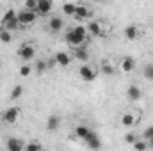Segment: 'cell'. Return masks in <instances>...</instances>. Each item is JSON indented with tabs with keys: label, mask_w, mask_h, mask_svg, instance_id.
<instances>
[{
	"label": "cell",
	"mask_w": 153,
	"mask_h": 151,
	"mask_svg": "<svg viewBox=\"0 0 153 151\" xmlns=\"http://www.w3.org/2000/svg\"><path fill=\"white\" fill-rule=\"evenodd\" d=\"M85 38H87V29H85L84 25H76V27L70 29V30L64 34V41H66L70 46H73V48L82 46L84 41H85Z\"/></svg>",
	"instance_id": "obj_1"
},
{
	"label": "cell",
	"mask_w": 153,
	"mask_h": 151,
	"mask_svg": "<svg viewBox=\"0 0 153 151\" xmlns=\"http://www.w3.org/2000/svg\"><path fill=\"white\" fill-rule=\"evenodd\" d=\"M18 57H20L22 61H32V59L36 57V48L27 41V43H23V44L18 48Z\"/></svg>",
	"instance_id": "obj_2"
},
{
	"label": "cell",
	"mask_w": 153,
	"mask_h": 151,
	"mask_svg": "<svg viewBox=\"0 0 153 151\" xmlns=\"http://www.w3.org/2000/svg\"><path fill=\"white\" fill-rule=\"evenodd\" d=\"M20 114H22V110H20L18 107H9V109H5V110L2 112V121L7 123V124H14V123L18 121Z\"/></svg>",
	"instance_id": "obj_3"
},
{
	"label": "cell",
	"mask_w": 153,
	"mask_h": 151,
	"mask_svg": "<svg viewBox=\"0 0 153 151\" xmlns=\"http://www.w3.org/2000/svg\"><path fill=\"white\" fill-rule=\"evenodd\" d=\"M16 18H18V21H20V25L23 27V25H30V23H34L36 18H38V14H36L34 11H27V9H23V11L18 13Z\"/></svg>",
	"instance_id": "obj_4"
},
{
	"label": "cell",
	"mask_w": 153,
	"mask_h": 151,
	"mask_svg": "<svg viewBox=\"0 0 153 151\" xmlns=\"http://www.w3.org/2000/svg\"><path fill=\"white\" fill-rule=\"evenodd\" d=\"M85 141V144H87V148H91L93 151H98V150H102V139H100V135L96 133V132H89V135L84 139Z\"/></svg>",
	"instance_id": "obj_5"
},
{
	"label": "cell",
	"mask_w": 153,
	"mask_h": 151,
	"mask_svg": "<svg viewBox=\"0 0 153 151\" xmlns=\"http://www.w3.org/2000/svg\"><path fill=\"white\" fill-rule=\"evenodd\" d=\"M78 75H80V78H82L84 82H93V80L96 78V70H94L93 66H89V64H84V66L78 70Z\"/></svg>",
	"instance_id": "obj_6"
},
{
	"label": "cell",
	"mask_w": 153,
	"mask_h": 151,
	"mask_svg": "<svg viewBox=\"0 0 153 151\" xmlns=\"http://www.w3.org/2000/svg\"><path fill=\"white\" fill-rule=\"evenodd\" d=\"M5 146H7V151H23L25 150V142L22 139H18V137H9L7 142H5Z\"/></svg>",
	"instance_id": "obj_7"
},
{
	"label": "cell",
	"mask_w": 153,
	"mask_h": 151,
	"mask_svg": "<svg viewBox=\"0 0 153 151\" xmlns=\"http://www.w3.org/2000/svg\"><path fill=\"white\" fill-rule=\"evenodd\" d=\"M52 7H53L52 0H38V9H36V14L45 16V14H48V13L52 11Z\"/></svg>",
	"instance_id": "obj_8"
},
{
	"label": "cell",
	"mask_w": 153,
	"mask_h": 151,
	"mask_svg": "<svg viewBox=\"0 0 153 151\" xmlns=\"http://www.w3.org/2000/svg\"><path fill=\"white\" fill-rule=\"evenodd\" d=\"M62 27H64V20H62L61 16H52V18H50L48 29H50L52 32H59V30H62Z\"/></svg>",
	"instance_id": "obj_9"
},
{
	"label": "cell",
	"mask_w": 153,
	"mask_h": 151,
	"mask_svg": "<svg viewBox=\"0 0 153 151\" xmlns=\"http://www.w3.org/2000/svg\"><path fill=\"white\" fill-rule=\"evenodd\" d=\"M126 96H128V100H132V101H139V100L143 98V91L139 89V85H130V87L126 89Z\"/></svg>",
	"instance_id": "obj_10"
},
{
	"label": "cell",
	"mask_w": 153,
	"mask_h": 151,
	"mask_svg": "<svg viewBox=\"0 0 153 151\" xmlns=\"http://www.w3.org/2000/svg\"><path fill=\"white\" fill-rule=\"evenodd\" d=\"M55 62H57L59 66L66 68V66H70V62H71V55L66 53V52H57V53H55Z\"/></svg>",
	"instance_id": "obj_11"
},
{
	"label": "cell",
	"mask_w": 153,
	"mask_h": 151,
	"mask_svg": "<svg viewBox=\"0 0 153 151\" xmlns=\"http://www.w3.org/2000/svg\"><path fill=\"white\" fill-rule=\"evenodd\" d=\"M73 57L78 59V61H89V50L82 44V46H78V48H73Z\"/></svg>",
	"instance_id": "obj_12"
},
{
	"label": "cell",
	"mask_w": 153,
	"mask_h": 151,
	"mask_svg": "<svg viewBox=\"0 0 153 151\" xmlns=\"http://www.w3.org/2000/svg\"><path fill=\"white\" fill-rule=\"evenodd\" d=\"M59 124H61L59 115H55V114L48 115V119H46V130H48V132H55V130L59 128Z\"/></svg>",
	"instance_id": "obj_13"
},
{
	"label": "cell",
	"mask_w": 153,
	"mask_h": 151,
	"mask_svg": "<svg viewBox=\"0 0 153 151\" xmlns=\"http://www.w3.org/2000/svg\"><path fill=\"white\" fill-rule=\"evenodd\" d=\"M134 68H135V61H134V57H125L123 62H121V70H123L125 73H130V71H134Z\"/></svg>",
	"instance_id": "obj_14"
},
{
	"label": "cell",
	"mask_w": 153,
	"mask_h": 151,
	"mask_svg": "<svg viewBox=\"0 0 153 151\" xmlns=\"http://www.w3.org/2000/svg\"><path fill=\"white\" fill-rule=\"evenodd\" d=\"M85 29H87V32L93 34V36H100V34H102V23H100V21H89V25H87Z\"/></svg>",
	"instance_id": "obj_15"
},
{
	"label": "cell",
	"mask_w": 153,
	"mask_h": 151,
	"mask_svg": "<svg viewBox=\"0 0 153 151\" xmlns=\"http://www.w3.org/2000/svg\"><path fill=\"white\" fill-rule=\"evenodd\" d=\"M89 14H91V13H89V9H87L85 5H82V4H80V5H76L75 14H73V16H75L76 20H82V18H87Z\"/></svg>",
	"instance_id": "obj_16"
},
{
	"label": "cell",
	"mask_w": 153,
	"mask_h": 151,
	"mask_svg": "<svg viewBox=\"0 0 153 151\" xmlns=\"http://www.w3.org/2000/svg\"><path fill=\"white\" fill-rule=\"evenodd\" d=\"M2 27H4V30H9V32H13V30H20V29H22L18 18L11 20V21H7V23H2Z\"/></svg>",
	"instance_id": "obj_17"
},
{
	"label": "cell",
	"mask_w": 153,
	"mask_h": 151,
	"mask_svg": "<svg viewBox=\"0 0 153 151\" xmlns=\"http://www.w3.org/2000/svg\"><path fill=\"white\" fill-rule=\"evenodd\" d=\"M125 36H126V39H130V41L137 39L139 38V30H137V27H135V25H128V27L125 29Z\"/></svg>",
	"instance_id": "obj_18"
},
{
	"label": "cell",
	"mask_w": 153,
	"mask_h": 151,
	"mask_svg": "<svg viewBox=\"0 0 153 151\" xmlns=\"http://www.w3.org/2000/svg\"><path fill=\"white\" fill-rule=\"evenodd\" d=\"M89 132H91V128H89V126H85V124H78V126L75 128L76 137H78V139H82V141L89 135Z\"/></svg>",
	"instance_id": "obj_19"
},
{
	"label": "cell",
	"mask_w": 153,
	"mask_h": 151,
	"mask_svg": "<svg viewBox=\"0 0 153 151\" xmlns=\"http://www.w3.org/2000/svg\"><path fill=\"white\" fill-rule=\"evenodd\" d=\"M134 123H135V117H134V114H130V112L123 114V117H121V124H123V126L130 128V126H134Z\"/></svg>",
	"instance_id": "obj_20"
},
{
	"label": "cell",
	"mask_w": 153,
	"mask_h": 151,
	"mask_svg": "<svg viewBox=\"0 0 153 151\" xmlns=\"http://www.w3.org/2000/svg\"><path fill=\"white\" fill-rule=\"evenodd\" d=\"M46 68H48V64H46L43 59H36V64H34V71H36L38 75H43V73L46 71Z\"/></svg>",
	"instance_id": "obj_21"
},
{
	"label": "cell",
	"mask_w": 153,
	"mask_h": 151,
	"mask_svg": "<svg viewBox=\"0 0 153 151\" xmlns=\"http://www.w3.org/2000/svg\"><path fill=\"white\" fill-rule=\"evenodd\" d=\"M18 16V13L14 11V9H7L5 11V14L2 16V23H7V21H11V20H14Z\"/></svg>",
	"instance_id": "obj_22"
},
{
	"label": "cell",
	"mask_w": 153,
	"mask_h": 151,
	"mask_svg": "<svg viewBox=\"0 0 153 151\" xmlns=\"http://www.w3.org/2000/svg\"><path fill=\"white\" fill-rule=\"evenodd\" d=\"M41 142L39 141H30V142H27V146H25V151H41Z\"/></svg>",
	"instance_id": "obj_23"
},
{
	"label": "cell",
	"mask_w": 153,
	"mask_h": 151,
	"mask_svg": "<svg viewBox=\"0 0 153 151\" xmlns=\"http://www.w3.org/2000/svg\"><path fill=\"white\" fill-rule=\"evenodd\" d=\"M22 94H23V85H20V84L14 85V87H13V93H11V98H13V100H18Z\"/></svg>",
	"instance_id": "obj_24"
},
{
	"label": "cell",
	"mask_w": 153,
	"mask_h": 151,
	"mask_svg": "<svg viewBox=\"0 0 153 151\" xmlns=\"http://www.w3.org/2000/svg\"><path fill=\"white\" fill-rule=\"evenodd\" d=\"M11 39H13V34L9 32V30H0V41L2 43H11Z\"/></svg>",
	"instance_id": "obj_25"
},
{
	"label": "cell",
	"mask_w": 153,
	"mask_h": 151,
	"mask_svg": "<svg viewBox=\"0 0 153 151\" xmlns=\"http://www.w3.org/2000/svg\"><path fill=\"white\" fill-rule=\"evenodd\" d=\"M75 9H76L75 4H64L62 5V13L64 14H75Z\"/></svg>",
	"instance_id": "obj_26"
},
{
	"label": "cell",
	"mask_w": 153,
	"mask_h": 151,
	"mask_svg": "<svg viewBox=\"0 0 153 151\" xmlns=\"http://www.w3.org/2000/svg\"><path fill=\"white\" fill-rule=\"evenodd\" d=\"M134 150L135 151H146L148 150V142H146V141H137V142L134 144Z\"/></svg>",
	"instance_id": "obj_27"
},
{
	"label": "cell",
	"mask_w": 153,
	"mask_h": 151,
	"mask_svg": "<svg viewBox=\"0 0 153 151\" xmlns=\"http://www.w3.org/2000/svg\"><path fill=\"white\" fill-rule=\"evenodd\" d=\"M25 9L36 13V9H38V0H27V2H25Z\"/></svg>",
	"instance_id": "obj_28"
},
{
	"label": "cell",
	"mask_w": 153,
	"mask_h": 151,
	"mask_svg": "<svg viewBox=\"0 0 153 151\" xmlns=\"http://www.w3.org/2000/svg\"><path fill=\"white\" fill-rule=\"evenodd\" d=\"M32 71H34V70H32L29 64H25V66H22V68H20V75H22V76H29Z\"/></svg>",
	"instance_id": "obj_29"
},
{
	"label": "cell",
	"mask_w": 153,
	"mask_h": 151,
	"mask_svg": "<svg viewBox=\"0 0 153 151\" xmlns=\"http://www.w3.org/2000/svg\"><path fill=\"white\" fill-rule=\"evenodd\" d=\"M125 142H128V144H132V146H134V144L137 142L135 133H132V132H130V133H126V135H125Z\"/></svg>",
	"instance_id": "obj_30"
},
{
	"label": "cell",
	"mask_w": 153,
	"mask_h": 151,
	"mask_svg": "<svg viewBox=\"0 0 153 151\" xmlns=\"http://www.w3.org/2000/svg\"><path fill=\"white\" fill-rule=\"evenodd\" d=\"M144 76H146L148 80H153V64H148V66L144 68Z\"/></svg>",
	"instance_id": "obj_31"
},
{
	"label": "cell",
	"mask_w": 153,
	"mask_h": 151,
	"mask_svg": "<svg viewBox=\"0 0 153 151\" xmlns=\"http://www.w3.org/2000/svg\"><path fill=\"white\" fill-rule=\"evenodd\" d=\"M102 70H103V73H105V75H112V73H114V68H112L111 64H103V68H102Z\"/></svg>",
	"instance_id": "obj_32"
},
{
	"label": "cell",
	"mask_w": 153,
	"mask_h": 151,
	"mask_svg": "<svg viewBox=\"0 0 153 151\" xmlns=\"http://www.w3.org/2000/svg\"><path fill=\"white\" fill-rule=\"evenodd\" d=\"M144 137H146L148 141H150V139H153V124L148 128V130H146V132H144Z\"/></svg>",
	"instance_id": "obj_33"
},
{
	"label": "cell",
	"mask_w": 153,
	"mask_h": 151,
	"mask_svg": "<svg viewBox=\"0 0 153 151\" xmlns=\"http://www.w3.org/2000/svg\"><path fill=\"white\" fill-rule=\"evenodd\" d=\"M148 144H150V146L153 148V139H150V141H148Z\"/></svg>",
	"instance_id": "obj_34"
},
{
	"label": "cell",
	"mask_w": 153,
	"mask_h": 151,
	"mask_svg": "<svg viewBox=\"0 0 153 151\" xmlns=\"http://www.w3.org/2000/svg\"><path fill=\"white\" fill-rule=\"evenodd\" d=\"M0 68H2V62H0Z\"/></svg>",
	"instance_id": "obj_35"
},
{
	"label": "cell",
	"mask_w": 153,
	"mask_h": 151,
	"mask_svg": "<svg viewBox=\"0 0 153 151\" xmlns=\"http://www.w3.org/2000/svg\"><path fill=\"white\" fill-rule=\"evenodd\" d=\"M41 151H46V150H41Z\"/></svg>",
	"instance_id": "obj_36"
}]
</instances>
